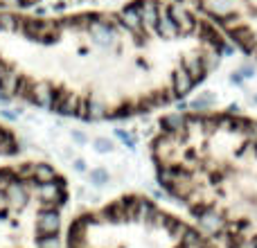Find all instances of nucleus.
<instances>
[{
  "label": "nucleus",
  "mask_w": 257,
  "mask_h": 248,
  "mask_svg": "<svg viewBox=\"0 0 257 248\" xmlns=\"http://www.w3.org/2000/svg\"><path fill=\"white\" fill-rule=\"evenodd\" d=\"M226 39L176 0L34 16L0 12V97L84 122L167 108L221 63Z\"/></svg>",
  "instance_id": "nucleus-1"
},
{
  "label": "nucleus",
  "mask_w": 257,
  "mask_h": 248,
  "mask_svg": "<svg viewBox=\"0 0 257 248\" xmlns=\"http://www.w3.org/2000/svg\"><path fill=\"white\" fill-rule=\"evenodd\" d=\"M160 187L208 237L257 248V117L185 111L160 117L149 140Z\"/></svg>",
  "instance_id": "nucleus-2"
},
{
  "label": "nucleus",
  "mask_w": 257,
  "mask_h": 248,
  "mask_svg": "<svg viewBox=\"0 0 257 248\" xmlns=\"http://www.w3.org/2000/svg\"><path fill=\"white\" fill-rule=\"evenodd\" d=\"M66 248H217L214 241L142 194H124L72 219Z\"/></svg>",
  "instance_id": "nucleus-3"
},
{
  "label": "nucleus",
  "mask_w": 257,
  "mask_h": 248,
  "mask_svg": "<svg viewBox=\"0 0 257 248\" xmlns=\"http://www.w3.org/2000/svg\"><path fill=\"white\" fill-rule=\"evenodd\" d=\"M68 181L41 160L0 165V248H63Z\"/></svg>",
  "instance_id": "nucleus-4"
},
{
  "label": "nucleus",
  "mask_w": 257,
  "mask_h": 248,
  "mask_svg": "<svg viewBox=\"0 0 257 248\" xmlns=\"http://www.w3.org/2000/svg\"><path fill=\"white\" fill-rule=\"evenodd\" d=\"M257 61V0H176Z\"/></svg>",
  "instance_id": "nucleus-5"
},
{
  "label": "nucleus",
  "mask_w": 257,
  "mask_h": 248,
  "mask_svg": "<svg viewBox=\"0 0 257 248\" xmlns=\"http://www.w3.org/2000/svg\"><path fill=\"white\" fill-rule=\"evenodd\" d=\"M18 154H21V140H18V136L7 124L0 122V158H14Z\"/></svg>",
  "instance_id": "nucleus-6"
},
{
  "label": "nucleus",
  "mask_w": 257,
  "mask_h": 248,
  "mask_svg": "<svg viewBox=\"0 0 257 248\" xmlns=\"http://www.w3.org/2000/svg\"><path fill=\"white\" fill-rule=\"evenodd\" d=\"M36 3H41V0H0V12L3 9H21V12H25L27 7H32Z\"/></svg>",
  "instance_id": "nucleus-7"
}]
</instances>
